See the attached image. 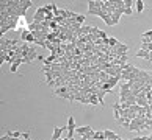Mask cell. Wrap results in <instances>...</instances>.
Returning a JSON list of instances; mask_svg holds the SVG:
<instances>
[{
  "label": "cell",
  "mask_w": 152,
  "mask_h": 140,
  "mask_svg": "<svg viewBox=\"0 0 152 140\" xmlns=\"http://www.w3.org/2000/svg\"><path fill=\"white\" fill-rule=\"evenodd\" d=\"M54 95L61 96V98H66V100H69V101H72V93L69 92V87H68V86H61V87H57V89L54 90Z\"/></svg>",
  "instance_id": "cell-1"
},
{
  "label": "cell",
  "mask_w": 152,
  "mask_h": 140,
  "mask_svg": "<svg viewBox=\"0 0 152 140\" xmlns=\"http://www.w3.org/2000/svg\"><path fill=\"white\" fill-rule=\"evenodd\" d=\"M38 56H39V53L36 52L35 47H31L27 53H24V55H22V58H24V64H31L35 59H38Z\"/></svg>",
  "instance_id": "cell-2"
},
{
  "label": "cell",
  "mask_w": 152,
  "mask_h": 140,
  "mask_svg": "<svg viewBox=\"0 0 152 140\" xmlns=\"http://www.w3.org/2000/svg\"><path fill=\"white\" fill-rule=\"evenodd\" d=\"M46 20V11H44V6H39L36 9L35 16H33V22H38V23H42Z\"/></svg>",
  "instance_id": "cell-3"
},
{
  "label": "cell",
  "mask_w": 152,
  "mask_h": 140,
  "mask_svg": "<svg viewBox=\"0 0 152 140\" xmlns=\"http://www.w3.org/2000/svg\"><path fill=\"white\" fill-rule=\"evenodd\" d=\"M66 129H68V132H69V139H72V137H74V134H75V129H77V125H75L74 117H69V118H68V126H66Z\"/></svg>",
  "instance_id": "cell-4"
},
{
  "label": "cell",
  "mask_w": 152,
  "mask_h": 140,
  "mask_svg": "<svg viewBox=\"0 0 152 140\" xmlns=\"http://www.w3.org/2000/svg\"><path fill=\"white\" fill-rule=\"evenodd\" d=\"M94 131L92 128H90V126H77V129H75V134L78 135V137H83L85 134H88V132Z\"/></svg>",
  "instance_id": "cell-5"
},
{
  "label": "cell",
  "mask_w": 152,
  "mask_h": 140,
  "mask_svg": "<svg viewBox=\"0 0 152 140\" xmlns=\"http://www.w3.org/2000/svg\"><path fill=\"white\" fill-rule=\"evenodd\" d=\"M21 64H24V58H21V56L14 58V61H13L11 67H9V70H11V73H16V72H17V67H19Z\"/></svg>",
  "instance_id": "cell-6"
},
{
  "label": "cell",
  "mask_w": 152,
  "mask_h": 140,
  "mask_svg": "<svg viewBox=\"0 0 152 140\" xmlns=\"http://www.w3.org/2000/svg\"><path fill=\"white\" fill-rule=\"evenodd\" d=\"M122 14H124V11H121V9H115V11L111 13V20H113V25H118V23H119V19H121Z\"/></svg>",
  "instance_id": "cell-7"
},
{
  "label": "cell",
  "mask_w": 152,
  "mask_h": 140,
  "mask_svg": "<svg viewBox=\"0 0 152 140\" xmlns=\"http://www.w3.org/2000/svg\"><path fill=\"white\" fill-rule=\"evenodd\" d=\"M113 114H115V118L119 120L122 117V109H121V103H115L113 104Z\"/></svg>",
  "instance_id": "cell-8"
},
{
  "label": "cell",
  "mask_w": 152,
  "mask_h": 140,
  "mask_svg": "<svg viewBox=\"0 0 152 140\" xmlns=\"http://www.w3.org/2000/svg\"><path fill=\"white\" fill-rule=\"evenodd\" d=\"M104 134H105V139H107V140H119V139H121L119 135L115 134L113 131H110V129H105Z\"/></svg>",
  "instance_id": "cell-9"
},
{
  "label": "cell",
  "mask_w": 152,
  "mask_h": 140,
  "mask_svg": "<svg viewBox=\"0 0 152 140\" xmlns=\"http://www.w3.org/2000/svg\"><path fill=\"white\" fill-rule=\"evenodd\" d=\"M64 129H66V128H61V126H57V128H54V134H52V140H58V139H60Z\"/></svg>",
  "instance_id": "cell-10"
},
{
  "label": "cell",
  "mask_w": 152,
  "mask_h": 140,
  "mask_svg": "<svg viewBox=\"0 0 152 140\" xmlns=\"http://www.w3.org/2000/svg\"><path fill=\"white\" fill-rule=\"evenodd\" d=\"M100 19H102V20H104L105 23H107V25L108 26H111V25H113V20H111V14H108V13H102V16H100Z\"/></svg>",
  "instance_id": "cell-11"
},
{
  "label": "cell",
  "mask_w": 152,
  "mask_h": 140,
  "mask_svg": "<svg viewBox=\"0 0 152 140\" xmlns=\"http://www.w3.org/2000/svg\"><path fill=\"white\" fill-rule=\"evenodd\" d=\"M149 56H151V52H147V50L140 48L137 52V58H144V59H147V61H149Z\"/></svg>",
  "instance_id": "cell-12"
},
{
  "label": "cell",
  "mask_w": 152,
  "mask_h": 140,
  "mask_svg": "<svg viewBox=\"0 0 152 140\" xmlns=\"http://www.w3.org/2000/svg\"><path fill=\"white\" fill-rule=\"evenodd\" d=\"M108 93V90H104V89H99L97 92H96V95H97V98H99V103H100L102 106H104V96Z\"/></svg>",
  "instance_id": "cell-13"
},
{
  "label": "cell",
  "mask_w": 152,
  "mask_h": 140,
  "mask_svg": "<svg viewBox=\"0 0 152 140\" xmlns=\"http://www.w3.org/2000/svg\"><path fill=\"white\" fill-rule=\"evenodd\" d=\"M88 100H90V104H91V106H97V104H100V103H99V98H97V95H96V93H90V95H88Z\"/></svg>",
  "instance_id": "cell-14"
},
{
  "label": "cell",
  "mask_w": 152,
  "mask_h": 140,
  "mask_svg": "<svg viewBox=\"0 0 152 140\" xmlns=\"http://www.w3.org/2000/svg\"><path fill=\"white\" fill-rule=\"evenodd\" d=\"M31 5H33L31 0H21V8H22V11H25V13H27V9L30 8Z\"/></svg>",
  "instance_id": "cell-15"
},
{
  "label": "cell",
  "mask_w": 152,
  "mask_h": 140,
  "mask_svg": "<svg viewBox=\"0 0 152 140\" xmlns=\"http://www.w3.org/2000/svg\"><path fill=\"white\" fill-rule=\"evenodd\" d=\"M118 122H119V123H121V125H122V126H124V128H125V129H129V126H130L132 120H129V118H127V117H121V118H119V120H118Z\"/></svg>",
  "instance_id": "cell-16"
},
{
  "label": "cell",
  "mask_w": 152,
  "mask_h": 140,
  "mask_svg": "<svg viewBox=\"0 0 152 140\" xmlns=\"http://www.w3.org/2000/svg\"><path fill=\"white\" fill-rule=\"evenodd\" d=\"M28 34H30V30H28V28H25L24 31L21 33V36H19V39H21L22 42H27V38H28Z\"/></svg>",
  "instance_id": "cell-17"
},
{
  "label": "cell",
  "mask_w": 152,
  "mask_h": 140,
  "mask_svg": "<svg viewBox=\"0 0 152 140\" xmlns=\"http://www.w3.org/2000/svg\"><path fill=\"white\" fill-rule=\"evenodd\" d=\"M121 79V76H110V79H108V84L111 86V87H115V86L118 84V81Z\"/></svg>",
  "instance_id": "cell-18"
},
{
  "label": "cell",
  "mask_w": 152,
  "mask_h": 140,
  "mask_svg": "<svg viewBox=\"0 0 152 140\" xmlns=\"http://www.w3.org/2000/svg\"><path fill=\"white\" fill-rule=\"evenodd\" d=\"M94 140H107V139H105L104 131H96L94 132Z\"/></svg>",
  "instance_id": "cell-19"
},
{
  "label": "cell",
  "mask_w": 152,
  "mask_h": 140,
  "mask_svg": "<svg viewBox=\"0 0 152 140\" xmlns=\"http://www.w3.org/2000/svg\"><path fill=\"white\" fill-rule=\"evenodd\" d=\"M135 5H137V11L138 13H143V9H144V2L143 0H137Z\"/></svg>",
  "instance_id": "cell-20"
},
{
  "label": "cell",
  "mask_w": 152,
  "mask_h": 140,
  "mask_svg": "<svg viewBox=\"0 0 152 140\" xmlns=\"http://www.w3.org/2000/svg\"><path fill=\"white\" fill-rule=\"evenodd\" d=\"M52 13H54L55 17H61V16H60V9H58V6L55 5V3H52Z\"/></svg>",
  "instance_id": "cell-21"
},
{
  "label": "cell",
  "mask_w": 152,
  "mask_h": 140,
  "mask_svg": "<svg viewBox=\"0 0 152 140\" xmlns=\"http://www.w3.org/2000/svg\"><path fill=\"white\" fill-rule=\"evenodd\" d=\"M85 17H86V16L78 14V16H77V25H82V23H83V20H85Z\"/></svg>",
  "instance_id": "cell-22"
},
{
  "label": "cell",
  "mask_w": 152,
  "mask_h": 140,
  "mask_svg": "<svg viewBox=\"0 0 152 140\" xmlns=\"http://www.w3.org/2000/svg\"><path fill=\"white\" fill-rule=\"evenodd\" d=\"M124 3H125V8H132L135 5V0H124Z\"/></svg>",
  "instance_id": "cell-23"
},
{
  "label": "cell",
  "mask_w": 152,
  "mask_h": 140,
  "mask_svg": "<svg viewBox=\"0 0 152 140\" xmlns=\"http://www.w3.org/2000/svg\"><path fill=\"white\" fill-rule=\"evenodd\" d=\"M132 8H124V14H127V16H132Z\"/></svg>",
  "instance_id": "cell-24"
},
{
  "label": "cell",
  "mask_w": 152,
  "mask_h": 140,
  "mask_svg": "<svg viewBox=\"0 0 152 140\" xmlns=\"http://www.w3.org/2000/svg\"><path fill=\"white\" fill-rule=\"evenodd\" d=\"M22 139H25V140H30V132H24V134H22Z\"/></svg>",
  "instance_id": "cell-25"
},
{
  "label": "cell",
  "mask_w": 152,
  "mask_h": 140,
  "mask_svg": "<svg viewBox=\"0 0 152 140\" xmlns=\"http://www.w3.org/2000/svg\"><path fill=\"white\" fill-rule=\"evenodd\" d=\"M13 137L11 135H8V134H5V135H2V137H0V140H11Z\"/></svg>",
  "instance_id": "cell-26"
},
{
  "label": "cell",
  "mask_w": 152,
  "mask_h": 140,
  "mask_svg": "<svg viewBox=\"0 0 152 140\" xmlns=\"http://www.w3.org/2000/svg\"><path fill=\"white\" fill-rule=\"evenodd\" d=\"M151 78H152V72H151Z\"/></svg>",
  "instance_id": "cell-27"
}]
</instances>
